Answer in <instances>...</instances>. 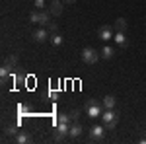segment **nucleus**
Instances as JSON below:
<instances>
[{
  "instance_id": "ddd939ff",
  "label": "nucleus",
  "mask_w": 146,
  "mask_h": 144,
  "mask_svg": "<svg viewBox=\"0 0 146 144\" xmlns=\"http://www.w3.org/2000/svg\"><path fill=\"white\" fill-rule=\"evenodd\" d=\"M113 29H115V31H125V29H127V20H125V18H117L115 23H113Z\"/></svg>"
},
{
  "instance_id": "423d86ee",
  "label": "nucleus",
  "mask_w": 146,
  "mask_h": 144,
  "mask_svg": "<svg viewBox=\"0 0 146 144\" xmlns=\"http://www.w3.org/2000/svg\"><path fill=\"white\" fill-rule=\"evenodd\" d=\"M113 27L111 25H100V29H98V37H100L101 41H109L113 39Z\"/></svg>"
},
{
  "instance_id": "5701e85b",
  "label": "nucleus",
  "mask_w": 146,
  "mask_h": 144,
  "mask_svg": "<svg viewBox=\"0 0 146 144\" xmlns=\"http://www.w3.org/2000/svg\"><path fill=\"white\" fill-rule=\"evenodd\" d=\"M8 74H10V70H8V68H4V66L0 68V76H2V78H6Z\"/></svg>"
},
{
  "instance_id": "9b49d317",
  "label": "nucleus",
  "mask_w": 146,
  "mask_h": 144,
  "mask_svg": "<svg viewBox=\"0 0 146 144\" xmlns=\"http://www.w3.org/2000/svg\"><path fill=\"white\" fill-rule=\"evenodd\" d=\"M100 55H101V58L109 60V58H113V56H115V49H113V47H107V45H105V47H103V49L100 51Z\"/></svg>"
},
{
  "instance_id": "f3484780",
  "label": "nucleus",
  "mask_w": 146,
  "mask_h": 144,
  "mask_svg": "<svg viewBox=\"0 0 146 144\" xmlns=\"http://www.w3.org/2000/svg\"><path fill=\"white\" fill-rule=\"evenodd\" d=\"M70 121H72L70 113H60V115L56 117V123H70Z\"/></svg>"
},
{
  "instance_id": "20e7f679",
  "label": "nucleus",
  "mask_w": 146,
  "mask_h": 144,
  "mask_svg": "<svg viewBox=\"0 0 146 144\" xmlns=\"http://www.w3.org/2000/svg\"><path fill=\"white\" fill-rule=\"evenodd\" d=\"M68 131H70V123H58L55 133H53V140H55V142H62V140L66 138Z\"/></svg>"
},
{
  "instance_id": "a211bd4d",
  "label": "nucleus",
  "mask_w": 146,
  "mask_h": 144,
  "mask_svg": "<svg viewBox=\"0 0 146 144\" xmlns=\"http://www.w3.org/2000/svg\"><path fill=\"white\" fill-rule=\"evenodd\" d=\"M29 23H41V16H39V12H37V10L29 14Z\"/></svg>"
},
{
  "instance_id": "6ab92c4d",
  "label": "nucleus",
  "mask_w": 146,
  "mask_h": 144,
  "mask_svg": "<svg viewBox=\"0 0 146 144\" xmlns=\"http://www.w3.org/2000/svg\"><path fill=\"white\" fill-rule=\"evenodd\" d=\"M18 133H20V131H18L16 127H6V131H4V136H12V138H14V136H16Z\"/></svg>"
},
{
  "instance_id": "9d476101",
  "label": "nucleus",
  "mask_w": 146,
  "mask_h": 144,
  "mask_svg": "<svg viewBox=\"0 0 146 144\" xmlns=\"http://www.w3.org/2000/svg\"><path fill=\"white\" fill-rule=\"evenodd\" d=\"M62 6H64V2H60V0H53V4H51L49 12H51L53 16H60V14H62Z\"/></svg>"
},
{
  "instance_id": "f257e3e1",
  "label": "nucleus",
  "mask_w": 146,
  "mask_h": 144,
  "mask_svg": "<svg viewBox=\"0 0 146 144\" xmlns=\"http://www.w3.org/2000/svg\"><path fill=\"white\" fill-rule=\"evenodd\" d=\"M117 121H119V115H117L113 109H105L103 113H101V123L105 125L107 131H113V129L117 127Z\"/></svg>"
},
{
  "instance_id": "b1692460",
  "label": "nucleus",
  "mask_w": 146,
  "mask_h": 144,
  "mask_svg": "<svg viewBox=\"0 0 146 144\" xmlns=\"http://www.w3.org/2000/svg\"><path fill=\"white\" fill-rule=\"evenodd\" d=\"M62 2H64V4H74L76 0H62Z\"/></svg>"
},
{
  "instance_id": "7ed1b4c3",
  "label": "nucleus",
  "mask_w": 146,
  "mask_h": 144,
  "mask_svg": "<svg viewBox=\"0 0 146 144\" xmlns=\"http://www.w3.org/2000/svg\"><path fill=\"white\" fill-rule=\"evenodd\" d=\"M100 51H96L94 47H86V49H82V60L86 62V64H94V62H98V58H100Z\"/></svg>"
},
{
  "instance_id": "f03ea898",
  "label": "nucleus",
  "mask_w": 146,
  "mask_h": 144,
  "mask_svg": "<svg viewBox=\"0 0 146 144\" xmlns=\"http://www.w3.org/2000/svg\"><path fill=\"white\" fill-rule=\"evenodd\" d=\"M84 111H86V115H88L90 119H96V117H101V113H103V105L98 103L96 100H90V101H86Z\"/></svg>"
},
{
  "instance_id": "0eeeda50",
  "label": "nucleus",
  "mask_w": 146,
  "mask_h": 144,
  "mask_svg": "<svg viewBox=\"0 0 146 144\" xmlns=\"http://www.w3.org/2000/svg\"><path fill=\"white\" fill-rule=\"evenodd\" d=\"M49 37H51V35H49V29H43V27H41V29H35L33 35H31V39H33L35 43H45Z\"/></svg>"
},
{
  "instance_id": "dca6fc26",
  "label": "nucleus",
  "mask_w": 146,
  "mask_h": 144,
  "mask_svg": "<svg viewBox=\"0 0 146 144\" xmlns=\"http://www.w3.org/2000/svg\"><path fill=\"white\" fill-rule=\"evenodd\" d=\"M49 39H51V43L55 45V47H60V45H62V35L60 33H51Z\"/></svg>"
},
{
  "instance_id": "6e6552de",
  "label": "nucleus",
  "mask_w": 146,
  "mask_h": 144,
  "mask_svg": "<svg viewBox=\"0 0 146 144\" xmlns=\"http://www.w3.org/2000/svg\"><path fill=\"white\" fill-rule=\"evenodd\" d=\"M82 133H84L82 125H80L78 121H74L72 125H70V131H68V136H70V138H78V136H80Z\"/></svg>"
},
{
  "instance_id": "4468645a",
  "label": "nucleus",
  "mask_w": 146,
  "mask_h": 144,
  "mask_svg": "<svg viewBox=\"0 0 146 144\" xmlns=\"http://www.w3.org/2000/svg\"><path fill=\"white\" fill-rule=\"evenodd\" d=\"M115 105H117L115 96H105V98H103V107H105V109H113Z\"/></svg>"
},
{
  "instance_id": "39448f33",
  "label": "nucleus",
  "mask_w": 146,
  "mask_h": 144,
  "mask_svg": "<svg viewBox=\"0 0 146 144\" xmlns=\"http://www.w3.org/2000/svg\"><path fill=\"white\" fill-rule=\"evenodd\" d=\"M103 136H105V125H94V127L90 129L88 140H92V142H100V140H103Z\"/></svg>"
},
{
  "instance_id": "aec40b11",
  "label": "nucleus",
  "mask_w": 146,
  "mask_h": 144,
  "mask_svg": "<svg viewBox=\"0 0 146 144\" xmlns=\"http://www.w3.org/2000/svg\"><path fill=\"white\" fill-rule=\"evenodd\" d=\"M33 6L37 8V10H43V8L47 6V2H45V0H35V2H33Z\"/></svg>"
},
{
  "instance_id": "4be33fe9",
  "label": "nucleus",
  "mask_w": 146,
  "mask_h": 144,
  "mask_svg": "<svg viewBox=\"0 0 146 144\" xmlns=\"http://www.w3.org/2000/svg\"><path fill=\"white\" fill-rule=\"evenodd\" d=\"M70 117H72V123H74V121H78V117H80V111H78V109L70 111Z\"/></svg>"
},
{
  "instance_id": "1a4fd4ad",
  "label": "nucleus",
  "mask_w": 146,
  "mask_h": 144,
  "mask_svg": "<svg viewBox=\"0 0 146 144\" xmlns=\"http://www.w3.org/2000/svg\"><path fill=\"white\" fill-rule=\"evenodd\" d=\"M14 142H16V144H27V142H31V134L25 133V131H20V133L14 136Z\"/></svg>"
},
{
  "instance_id": "f8f14e48",
  "label": "nucleus",
  "mask_w": 146,
  "mask_h": 144,
  "mask_svg": "<svg viewBox=\"0 0 146 144\" xmlns=\"http://www.w3.org/2000/svg\"><path fill=\"white\" fill-rule=\"evenodd\" d=\"M113 39H115V43L119 45V47H127V37H125V31H115Z\"/></svg>"
},
{
  "instance_id": "2eb2a0df",
  "label": "nucleus",
  "mask_w": 146,
  "mask_h": 144,
  "mask_svg": "<svg viewBox=\"0 0 146 144\" xmlns=\"http://www.w3.org/2000/svg\"><path fill=\"white\" fill-rule=\"evenodd\" d=\"M16 62H18V58H16L14 55H8L6 58H4V62H2V66H4V68H8V70H10V68H14V66H16Z\"/></svg>"
},
{
  "instance_id": "412c9836",
  "label": "nucleus",
  "mask_w": 146,
  "mask_h": 144,
  "mask_svg": "<svg viewBox=\"0 0 146 144\" xmlns=\"http://www.w3.org/2000/svg\"><path fill=\"white\" fill-rule=\"evenodd\" d=\"M47 29H49V33H56V23L55 22H49V23H47Z\"/></svg>"
}]
</instances>
